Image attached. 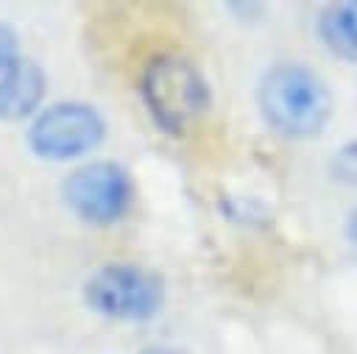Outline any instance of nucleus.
Segmentation results:
<instances>
[{"mask_svg": "<svg viewBox=\"0 0 357 354\" xmlns=\"http://www.w3.org/2000/svg\"><path fill=\"white\" fill-rule=\"evenodd\" d=\"M257 100L265 123L293 139L318 137L332 114V98L321 75L293 61L276 64L262 75Z\"/></svg>", "mask_w": 357, "mask_h": 354, "instance_id": "nucleus-1", "label": "nucleus"}, {"mask_svg": "<svg viewBox=\"0 0 357 354\" xmlns=\"http://www.w3.org/2000/svg\"><path fill=\"white\" fill-rule=\"evenodd\" d=\"M139 95L159 128L181 134L195 123L212 100L204 72L178 53L151 59L139 78Z\"/></svg>", "mask_w": 357, "mask_h": 354, "instance_id": "nucleus-2", "label": "nucleus"}, {"mask_svg": "<svg viewBox=\"0 0 357 354\" xmlns=\"http://www.w3.org/2000/svg\"><path fill=\"white\" fill-rule=\"evenodd\" d=\"M86 304L114 321H148L162 309V279L137 265L112 262L98 268L84 284Z\"/></svg>", "mask_w": 357, "mask_h": 354, "instance_id": "nucleus-3", "label": "nucleus"}, {"mask_svg": "<svg viewBox=\"0 0 357 354\" xmlns=\"http://www.w3.org/2000/svg\"><path fill=\"white\" fill-rule=\"evenodd\" d=\"M106 134V123L98 109L78 100H64L42 109L28 128V145L36 156L50 162H67L92 151Z\"/></svg>", "mask_w": 357, "mask_h": 354, "instance_id": "nucleus-4", "label": "nucleus"}, {"mask_svg": "<svg viewBox=\"0 0 357 354\" xmlns=\"http://www.w3.org/2000/svg\"><path fill=\"white\" fill-rule=\"evenodd\" d=\"M64 203L86 223L106 226L126 215L131 206V178L128 173L114 162H92L78 170H73L64 184Z\"/></svg>", "mask_w": 357, "mask_h": 354, "instance_id": "nucleus-5", "label": "nucleus"}, {"mask_svg": "<svg viewBox=\"0 0 357 354\" xmlns=\"http://www.w3.org/2000/svg\"><path fill=\"white\" fill-rule=\"evenodd\" d=\"M47 78L42 67L31 59L14 56L8 64L0 67V117L3 120H22L33 114L45 98Z\"/></svg>", "mask_w": 357, "mask_h": 354, "instance_id": "nucleus-6", "label": "nucleus"}, {"mask_svg": "<svg viewBox=\"0 0 357 354\" xmlns=\"http://www.w3.org/2000/svg\"><path fill=\"white\" fill-rule=\"evenodd\" d=\"M318 36L329 53L357 64V0L324 6L318 14Z\"/></svg>", "mask_w": 357, "mask_h": 354, "instance_id": "nucleus-7", "label": "nucleus"}, {"mask_svg": "<svg viewBox=\"0 0 357 354\" xmlns=\"http://www.w3.org/2000/svg\"><path fill=\"white\" fill-rule=\"evenodd\" d=\"M329 173L337 181L357 187V139H351V142L337 148V153L329 159Z\"/></svg>", "mask_w": 357, "mask_h": 354, "instance_id": "nucleus-8", "label": "nucleus"}, {"mask_svg": "<svg viewBox=\"0 0 357 354\" xmlns=\"http://www.w3.org/2000/svg\"><path fill=\"white\" fill-rule=\"evenodd\" d=\"M14 56H17V39L6 25H0V67L8 64Z\"/></svg>", "mask_w": 357, "mask_h": 354, "instance_id": "nucleus-9", "label": "nucleus"}, {"mask_svg": "<svg viewBox=\"0 0 357 354\" xmlns=\"http://www.w3.org/2000/svg\"><path fill=\"white\" fill-rule=\"evenodd\" d=\"M346 237L351 240V243H357V209L349 215V220H346Z\"/></svg>", "mask_w": 357, "mask_h": 354, "instance_id": "nucleus-10", "label": "nucleus"}, {"mask_svg": "<svg viewBox=\"0 0 357 354\" xmlns=\"http://www.w3.org/2000/svg\"><path fill=\"white\" fill-rule=\"evenodd\" d=\"M142 354H181V351H173V348H145Z\"/></svg>", "mask_w": 357, "mask_h": 354, "instance_id": "nucleus-11", "label": "nucleus"}]
</instances>
